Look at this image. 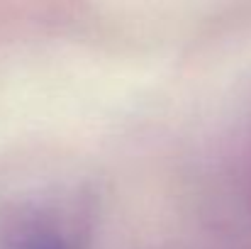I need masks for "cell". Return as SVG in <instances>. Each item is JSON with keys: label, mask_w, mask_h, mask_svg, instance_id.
Listing matches in <instances>:
<instances>
[{"label": "cell", "mask_w": 251, "mask_h": 249, "mask_svg": "<svg viewBox=\"0 0 251 249\" xmlns=\"http://www.w3.org/2000/svg\"><path fill=\"white\" fill-rule=\"evenodd\" d=\"M22 249H66V247L61 245V240H56V237H51V235H44V237L29 240Z\"/></svg>", "instance_id": "1"}]
</instances>
